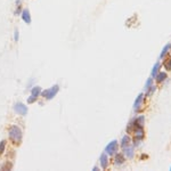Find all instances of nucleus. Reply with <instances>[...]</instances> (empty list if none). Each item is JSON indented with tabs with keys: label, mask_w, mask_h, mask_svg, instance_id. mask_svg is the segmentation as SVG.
Wrapping results in <instances>:
<instances>
[{
	"label": "nucleus",
	"mask_w": 171,
	"mask_h": 171,
	"mask_svg": "<svg viewBox=\"0 0 171 171\" xmlns=\"http://www.w3.org/2000/svg\"><path fill=\"white\" fill-rule=\"evenodd\" d=\"M8 135H9V139L13 141L14 144H20L22 140V136H23V133H22V130L17 126H13V127H10L8 131Z\"/></svg>",
	"instance_id": "1"
},
{
	"label": "nucleus",
	"mask_w": 171,
	"mask_h": 171,
	"mask_svg": "<svg viewBox=\"0 0 171 171\" xmlns=\"http://www.w3.org/2000/svg\"><path fill=\"white\" fill-rule=\"evenodd\" d=\"M58 91H60V87H58V85H55V86H53L51 88H49V89H46V90H43V91H41V96L46 99H51L55 97Z\"/></svg>",
	"instance_id": "2"
},
{
	"label": "nucleus",
	"mask_w": 171,
	"mask_h": 171,
	"mask_svg": "<svg viewBox=\"0 0 171 171\" xmlns=\"http://www.w3.org/2000/svg\"><path fill=\"white\" fill-rule=\"evenodd\" d=\"M118 140H112L108 145L105 147V153L108 154V155H113L118 152Z\"/></svg>",
	"instance_id": "3"
},
{
	"label": "nucleus",
	"mask_w": 171,
	"mask_h": 171,
	"mask_svg": "<svg viewBox=\"0 0 171 171\" xmlns=\"http://www.w3.org/2000/svg\"><path fill=\"white\" fill-rule=\"evenodd\" d=\"M14 110L20 115H26L27 114V106H25L23 103H16L14 105Z\"/></svg>",
	"instance_id": "4"
},
{
	"label": "nucleus",
	"mask_w": 171,
	"mask_h": 171,
	"mask_svg": "<svg viewBox=\"0 0 171 171\" xmlns=\"http://www.w3.org/2000/svg\"><path fill=\"white\" fill-rule=\"evenodd\" d=\"M144 94H139L138 95V97L137 99L135 100V104H133V108H135V111H139L140 110V107L143 106V103H144Z\"/></svg>",
	"instance_id": "5"
},
{
	"label": "nucleus",
	"mask_w": 171,
	"mask_h": 171,
	"mask_svg": "<svg viewBox=\"0 0 171 171\" xmlns=\"http://www.w3.org/2000/svg\"><path fill=\"white\" fill-rule=\"evenodd\" d=\"M144 122H145V118L143 115L138 116L137 119H135L133 121H131V124L133 126V128H139V127H144ZM135 131V130H133Z\"/></svg>",
	"instance_id": "6"
},
{
	"label": "nucleus",
	"mask_w": 171,
	"mask_h": 171,
	"mask_svg": "<svg viewBox=\"0 0 171 171\" xmlns=\"http://www.w3.org/2000/svg\"><path fill=\"white\" fill-rule=\"evenodd\" d=\"M22 20L25 22L26 24H30L31 23V15H30V10L29 9H23L21 13Z\"/></svg>",
	"instance_id": "7"
},
{
	"label": "nucleus",
	"mask_w": 171,
	"mask_h": 171,
	"mask_svg": "<svg viewBox=\"0 0 171 171\" xmlns=\"http://www.w3.org/2000/svg\"><path fill=\"white\" fill-rule=\"evenodd\" d=\"M123 155L126 158H133V155H135V152H133V147L131 146H127V147H124L123 148Z\"/></svg>",
	"instance_id": "8"
},
{
	"label": "nucleus",
	"mask_w": 171,
	"mask_h": 171,
	"mask_svg": "<svg viewBox=\"0 0 171 171\" xmlns=\"http://www.w3.org/2000/svg\"><path fill=\"white\" fill-rule=\"evenodd\" d=\"M108 156H107L106 153H103L102 155H100V166H102L103 169H106L107 167H108Z\"/></svg>",
	"instance_id": "9"
},
{
	"label": "nucleus",
	"mask_w": 171,
	"mask_h": 171,
	"mask_svg": "<svg viewBox=\"0 0 171 171\" xmlns=\"http://www.w3.org/2000/svg\"><path fill=\"white\" fill-rule=\"evenodd\" d=\"M114 161H115V164L116 166H121V164H123L124 161H126V158L122 154H119V155H115V158H114Z\"/></svg>",
	"instance_id": "10"
},
{
	"label": "nucleus",
	"mask_w": 171,
	"mask_h": 171,
	"mask_svg": "<svg viewBox=\"0 0 171 171\" xmlns=\"http://www.w3.org/2000/svg\"><path fill=\"white\" fill-rule=\"evenodd\" d=\"M155 79H156V81H158V83H161V82H163L167 79V74L164 72H158V74L155 75Z\"/></svg>",
	"instance_id": "11"
},
{
	"label": "nucleus",
	"mask_w": 171,
	"mask_h": 171,
	"mask_svg": "<svg viewBox=\"0 0 171 171\" xmlns=\"http://www.w3.org/2000/svg\"><path fill=\"white\" fill-rule=\"evenodd\" d=\"M129 143H130V137H129L128 135H126V136L122 137V139H121V146H122L123 148L129 145Z\"/></svg>",
	"instance_id": "12"
},
{
	"label": "nucleus",
	"mask_w": 171,
	"mask_h": 171,
	"mask_svg": "<svg viewBox=\"0 0 171 171\" xmlns=\"http://www.w3.org/2000/svg\"><path fill=\"white\" fill-rule=\"evenodd\" d=\"M171 49V43H168V45H166V47L163 48L162 51H161V54H160V58H163L164 56L167 55L168 53H169V50Z\"/></svg>",
	"instance_id": "13"
},
{
	"label": "nucleus",
	"mask_w": 171,
	"mask_h": 171,
	"mask_svg": "<svg viewBox=\"0 0 171 171\" xmlns=\"http://www.w3.org/2000/svg\"><path fill=\"white\" fill-rule=\"evenodd\" d=\"M31 95H33L35 97H39V95H41V88L40 87H33L32 90H31Z\"/></svg>",
	"instance_id": "14"
},
{
	"label": "nucleus",
	"mask_w": 171,
	"mask_h": 171,
	"mask_svg": "<svg viewBox=\"0 0 171 171\" xmlns=\"http://www.w3.org/2000/svg\"><path fill=\"white\" fill-rule=\"evenodd\" d=\"M155 90H156V87L152 85L148 89L146 90V97H150V96H152V95L154 94V91H155Z\"/></svg>",
	"instance_id": "15"
},
{
	"label": "nucleus",
	"mask_w": 171,
	"mask_h": 171,
	"mask_svg": "<svg viewBox=\"0 0 171 171\" xmlns=\"http://www.w3.org/2000/svg\"><path fill=\"white\" fill-rule=\"evenodd\" d=\"M158 70H160V63H155V65L153 66V70H152V78H154L158 74Z\"/></svg>",
	"instance_id": "16"
},
{
	"label": "nucleus",
	"mask_w": 171,
	"mask_h": 171,
	"mask_svg": "<svg viewBox=\"0 0 171 171\" xmlns=\"http://www.w3.org/2000/svg\"><path fill=\"white\" fill-rule=\"evenodd\" d=\"M163 66H164V68H166L167 71H171V58H168V60H164Z\"/></svg>",
	"instance_id": "17"
},
{
	"label": "nucleus",
	"mask_w": 171,
	"mask_h": 171,
	"mask_svg": "<svg viewBox=\"0 0 171 171\" xmlns=\"http://www.w3.org/2000/svg\"><path fill=\"white\" fill-rule=\"evenodd\" d=\"M152 85H153V78H148L147 81H146V85H145V90L148 89Z\"/></svg>",
	"instance_id": "18"
},
{
	"label": "nucleus",
	"mask_w": 171,
	"mask_h": 171,
	"mask_svg": "<svg viewBox=\"0 0 171 171\" xmlns=\"http://www.w3.org/2000/svg\"><path fill=\"white\" fill-rule=\"evenodd\" d=\"M5 148H6V140H2L0 143V155L5 152Z\"/></svg>",
	"instance_id": "19"
},
{
	"label": "nucleus",
	"mask_w": 171,
	"mask_h": 171,
	"mask_svg": "<svg viewBox=\"0 0 171 171\" xmlns=\"http://www.w3.org/2000/svg\"><path fill=\"white\" fill-rule=\"evenodd\" d=\"M37 98H38V97H35V96H33V95H31L30 97L27 98V103H29V104H32V103H34L35 100H37Z\"/></svg>",
	"instance_id": "20"
},
{
	"label": "nucleus",
	"mask_w": 171,
	"mask_h": 171,
	"mask_svg": "<svg viewBox=\"0 0 171 171\" xmlns=\"http://www.w3.org/2000/svg\"><path fill=\"white\" fill-rule=\"evenodd\" d=\"M22 13V8H21V5H17L16 6V10H15V15L18 16V15H21Z\"/></svg>",
	"instance_id": "21"
},
{
	"label": "nucleus",
	"mask_w": 171,
	"mask_h": 171,
	"mask_svg": "<svg viewBox=\"0 0 171 171\" xmlns=\"http://www.w3.org/2000/svg\"><path fill=\"white\" fill-rule=\"evenodd\" d=\"M18 37H20V34H18V30H15V32H14V40L15 41H18Z\"/></svg>",
	"instance_id": "22"
},
{
	"label": "nucleus",
	"mask_w": 171,
	"mask_h": 171,
	"mask_svg": "<svg viewBox=\"0 0 171 171\" xmlns=\"http://www.w3.org/2000/svg\"><path fill=\"white\" fill-rule=\"evenodd\" d=\"M170 170H171V167H170Z\"/></svg>",
	"instance_id": "23"
}]
</instances>
